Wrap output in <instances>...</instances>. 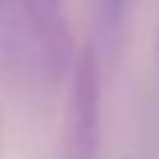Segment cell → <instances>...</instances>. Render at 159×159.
<instances>
[{"label": "cell", "mask_w": 159, "mask_h": 159, "mask_svg": "<svg viewBox=\"0 0 159 159\" xmlns=\"http://www.w3.org/2000/svg\"><path fill=\"white\" fill-rule=\"evenodd\" d=\"M157 56H159V43H157Z\"/></svg>", "instance_id": "cell-5"}, {"label": "cell", "mask_w": 159, "mask_h": 159, "mask_svg": "<svg viewBox=\"0 0 159 159\" xmlns=\"http://www.w3.org/2000/svg\"><path fill=\"white\" fill-rule=\"evenodd\" d=\"M0 146H3V119H0Z\"/></svg>", "instance_id": "cell-4"}, {"label": "cell", "mask_w": 159, "mask_h": 159, "mask_svg": "<svg viewBox=\"0 0 159 159\" xmlns=\"http://www.w3.org/2000/svg\"><path fill=\"white\" fill-rule=\"evenodd\" d=\"M101 148V72L93 43L72 64V90L58 141V159H98Z\"/></svg>", "instance_id": "cell-1"}, {"label": "cell", "mask_w": 159, "mask_h": 159, "mask_svg": "<svg viewBox=\"0 0 159 159\" xmlns=\"http://www.w3.org/2000/svg\"><path fill=\"white\" fill-rule=\"evenodd\" d=\"M24 16L32 34L64 24V0H24Z\"/></svg>", "instance_id": "cell-3"}, {"label": "cell", "mask_w": 159, "mask_h": 159, "mask_svg": "<svg viewBox=\"0 0 159 159\" xmlns=\"http://www.w3.org/2000/svg\"><path fill=\"white\" fill-rule=\"evenodd\" d=\"M127 24V0H96V40L93 48L98 61H114L125 40Z\"/></svg>", "instance_id": "cell-2"}]
</instances>
